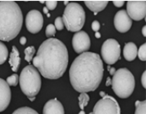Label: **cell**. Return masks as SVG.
I'll return each mask as SVG.
<instances>
[{"label":"cell","instance_id":"obj_1","mask_svg":"<svg viewBox=\"0 0 146 114\" xmlns=\"http://www.w3.org/2000/svg\"><path fill=\"white\" fill-rule=\"evenodd\" d=\"M104 67L100 55L85 52L73 61L69 70L70 82L79 93H88L97 89L103 78Z\"/></svg>","mask_w":146,"mask_h":114},{"label":"cell","instance_id":"obj_2","mask_svg":"<svg viewBox=\"0 0 146 114\" xmlns=\"http://www.w3.org/2000/svg\"><path fill=\"white\" fill-rule=\"evenodd\" d=\"M68 59V51L63 43L57 38H49L41 44L32 61L42 77L55 80L63 76Z\"/></svg>","mask_w":146,"mask_h":114},{"label":"cell","instance_id":"obj_3","mask_svg":"<svg viewBox=\"0 0 146 114\" xmlns=\"http://www.w3.org/2000/svg\"><path fill=\"white\" fill-rule=\"evenodd\" d=\"M21 9L14 1H0V40L9 42L15 38L23 26Z\"/></svg>","mask_w":146,"mask_h":114},{"label":"cell","instance_id":"obj_4","mask_svg":"<svg viewBox=\"0 0 146 114\" xmlns=\"http://www.w3.org/2000/svg\"><path fill=\"white\" fill-rule=\"evenodd\" d=\"M111 86L115 93L120 98H127L134 92L135 81L131 72L127 68L115 71L111 79Z\"/></svg>","mask_w":146,"mask_h":114},{"label":"cell","instance_id":"obj_5","mask_svg":"<svg viewBox=\"0 0 146 114\" xmlns=\"http://www.w3.org/2000/svg\"><path fill=\"white\" fill-rule=\"evenodd\" d=\"M22 92L27 97H34L40 92L42 80L39 72L33 65H27L21 72L19 81Z\"/></svg>","mask_w":146,"mask_h":114},{"label":"cell","instance_id":"obj_6","mask_svg":"<svg viewBox=\"0 0 146 114\" xmlns=\"http://www.w3.org/2000/svg\"><path fill=\"white\" fill-rule=\"evenodd\" d=\"M62 21L64 26L70 32H79L83 28L86 13L82 5L77 3H69L64 10Z\"/></svg>","mask_w":146,"mask_h":114},{"label":"cell","instance_id":"obj_7","mask_svg":"<svg viewBox=\"0 0 146 114\" xmlns=\"http://www.w3.org/2000/svg\"><path fill=\"white\" fill-rule=\"evenodd\" d=\"M101 56L107 64L111 65L115 63L120 58L119 43L113 38L106 40L101 47Z\"/></svg>","mask_w":146,"mask_h":114},{"label":"cell","instance_id":"obj_8","mask_svg":"<svg viewBox=\"0 0 146 114\" xmlns=\"http://www.w3.org/2000/svg\"><path fill=\"white\" fill-rule=\"evenodd\" d=\"M92 113L120 114V107L118 102L113 97L106 94L96 103Z\"/></svg>","mask_w":146,"mask_h":114},{"label":"cell","instance_id":"obj_9","mask_svg":"<svg viewBox=\"0 0 146 114\" xmlns=\"http://www.w3.org/2000/svg\"><path fill=\"white\" fill-rule=\"evenodd\" d=\"M126 13L129 17L133 20H142L146 15V2L144 0L128 1Z\"/></svg>","mask_w":146,"mask_h":114},{"label":"cell","instance_id":"obj_10","mask_svg":"<svg viewBox=\"0 0 146 114\" xmlns=\"http://www.w3.org/2000/svg\"><path fill=\"white\" fill-rule=\"evenodd\" d=\"M43 26V17L38 10H31L26 16V28L32 33H38Z\"/></svg>","mask_w":146,"mask_h":114},{"label":"cell","instance_id":"obj_11","mask_svg":"<svg viewBox=\"0 0 146 114\" xmlns=\"http://www.w3.org/2000/svg\"><path fill=\"white\" fill-rule=\"evenodd\" d=\"M72 47L75 52L80 54L87 52L91 47V39L89 35L84 31L77 32L72 38Z\"/></svg>","mask_w":146,"mask_h":114},{"label":"cell","instance_id":"obj_12","mask_svg":"<svg viewBox=\"0 0 146 114\" xmlns=\"http://www.w3.org/2000/svg\"><path fill=\"white\" fill-rule=\"evenodd\" d=\"M115 28L119 33H126L132 26V20L129 17L126 10H119L114 19Z\"/></svg>","mask_w":146,"mask_h":114},{"label":"cell","instance_id":"obj_13","mask_svg":"<svg viewBox=\"0 0 146 114\" xmlns=\"http://www.w3.org/2000/svg\"><path fill=\"white\" fill-rule=\"evenodd\" d=\"M11 101V90L5 80L0 78V112L4 111Z\"/></svg>","mask_w":146,"mask_h":114},{"label":"cell","instance_id":"obj_14","mask_svg":"<svg viewBox=\"0 0 146 114\" xmlns=\"http://www.w3.org/2000/svg\"><path fill=\"white\" fill-rule=\"evenodd\" d=\"M43 114H65L63 106L56 98L51 99L44 105Z\"/></svg>","mask_w":146,"mask_h":114},{"label":"cell","instance_id":"obj_15","mask_svg":"<svg viewBox=\"0 0 146 114\" xmlns=\"http://www.w3.org/2000/svg\"><path fill=\"white\" fill-rule=\"evenodd\" d=\"M137 49L136 45L134 43H125V47H124V50H123V54H124V57L126 59V61L131 62L133 60L135 59L137 57Z\"/></svg>","mask_w":146,"mask_h":114},{"label":"cell","instance_id":"obj_16","mask_svg":"<svg viewBox=\"0 0 146 114\" xmlns=\"http://www.w3.org/2000/svg\"><path fill=\"white\" fill-rule=\"evenodd\" d=\"M9 63L13 72H17L21 63V58L19 56V52L16 46H13L12 52L9 56Z\"/></svg>","mask_w":146,"mask_h":114},{"label":"cell","instance_id":"obj_17","mask_svg":"<svg viewBox=\"0 0 146 114\" xmlns=\"http://www.w3.org/2000/svg\"><path fill=\"white\" fill-rule=\"evenodd\" d=\"M84 3L89 9L94 12V13L104 10L108 4V1H85Z\"/></svg>","mask_w":146,"mask_h":114},{"label":"cell","instance_id":"obj_18","mask_svg":"<svg viewBox=\"0 0 146 114\" xmlns=\"http://www.w3.org/2000/svg\"><path fill=\"white\" fill-rule=\"evenodd\" d=\"M9 54V50L5 44L0 42V65L3 64L7 61Z\"/></svg>","mask_w":146,"mask_h":114},{"label":"cell","instance_id":"obj_19","mask_svg":"<svg viewBox=\"0 0 146 114\" xmlns=\"http://www.w3.org/2000/svg\"><path fill=\"white\" fill-rule=\"evenodd\" d=\"M78 100H79V106L81 109L84 110V108L87 106L90 101V97L88 96V94H86V93H82L78 97Z\"/></svg>","mask_w":146,"mask_h":114},{"label":"cell","instance_id":"obj_20","mask_svg":"<svg viewBox=\"0 0 146 114\" xmlns=\"http://www.w3.org/2000/svg\"><path fill=\"white\" fill-rule=\"evenodd\" d=\"M135 114H146V101L135 102Z\"/></svg>","mask_w":146,"mask_h":114},{"label":"cell","instance_id":"obj_21","mask_svg":"<svg viewBox=\"0 0 146 114\" xmlns=\"http://www.w3.org/2000/svg\"><path fill=\"white\" fill-rule=\"evenodd\" d=\"M12 114H38L37 112L35 110H33L31 107H19L17 110H15Z\"/></svg>","mask_w":146,"mask_h":114},{"label":"cell","instance_id":"obj_22","mask_svg":"<svg viewBox=\"0 0 146 114\" xmlns=\"http://www.w3.org/2000/svg\"><path fill=\"white\" fill-rule=\"evenodd\" d=\"M24 54H25V60L30 63L33 60V55L35 54V48L33 46H29L24 50Z\"/></svg>","mask_w":146,"mask_h":114},{"label":"cell","instance_id":"obj_23","mask_svg":"<svg viewBox=\"0 0 146 114\" xmlns=\"http://www.w3.org/2000/svg\"><path fill=\"white\" fill-rule=\"evenodd\" d=\"M18 81H19V77L18 74H13L12 76L7 77V83L9 84V86H12V87H16L18 85Z\"/></svg>","mask_w":146,"mask_h":114},{"label":"cell","instance_id":"obj_24","mask_svg":"<svg viewBox=\"0 0 146 114\" xmlns=\"http://www.w3.org/2000/svg\"><path fill=\"white\" fill-rule=\"evenodd\" d=\"M137 55L139 58L143 61V62H145L146 61V43H144L143 45L140 46L139 49L138 50L137 52Z\"/></svg>","mask_w":146,"mask_h":114},{"label":"cell","instance_id":"obj_25","mask_svg":"<svg viewBox=\"0 0 146 114\" xmlns=\"http://www.w3.org/2000/svg\"><path fill=\"white\" fill-rule=\"evenodd\" d=\"M56 34V29L53 24H48L46 29V36L48 38L53 37Z\"/></svg>","mask_w":146,"mask_h":114},{"label":"cell","instance_id":"obj_26","mask_svg":"<svg viewBox=\"0 0 146 114\" xmlns=\"http://www.w3.org/2000/svg\"><path fill=\"white\" fill-rule=\"evenodd\" d=\"M55 29L57 30H62L64 29V23L62 21V19L61 17H57L55 19Z\"/></svg>","mask_w":146,"mask_h":114},{"label":"cell","instance_id":"obj_27","mask_svg":"<svg viewBox=\"0 0 146 114\" xmlns=\"http://www.w3.org/2000/svg\"><path fill=\"white\" fill-rule=\"evenodd\" d=\"M46 9L49 10H53L56 9V5H57V1H46Z\"/></svg>","mask_w":146,"mask_h":114},{"label":"cell","instance_id":"obj_28","mask_svg":"<svg viewBox=\"0 0 146 114\" xmlns=\"http://www.w3.org/2000/svg\"><path fill=\"white\" fill-rule=\"evenodd\" d=\"M100 28V23L97 21V20H95V21H93V23H92V24H91V29L93 31H95V32H97Z\"/></svg>","mask_w":146,"mask_h":114},{"label":"cell","instance_id":"obj_29","mask_svg":"<svg viewBox=\"0 0 146 114\" xmlns=\"http://www.w3.org/2000/svg\"><path fill=\"white\" fill-rule=\"evenodd\" d=\"M113 4L115 7L119 8V7H122L125 4V1H123V0H120V1H113Z\"/></svg>","mask_w":146,"mask_h":114},{"label":"cell","instance_id":"obj_30","mask_svg":"<svg viewBox=\"0 0 146 114\" xmlns=\"http://www.w3.org/2000/svg\"><path fill=\"white\" fill-rule=\"evenodd\" d=\"M145 76H146V71H145L142 74V77H141V83L142 85L144 87V88H146V83H145Z\"/></svg>","mask_w":146,"mask_h":114},{"label":"cell","instance_id":"obj_31","mask_svg":"<svg viewBox=\"0 0 146 114\" xmlns=\"http://www.w3.org/2000/svg\"><path fill=\"white\" fill-rule=\"evenodd\" d=\"M107 69H108V71H109L110 74V75H112V76L115 74V71H116L115 67H111L110 66L107 67Z\"/></svg>","mask_w":146,"mask_h":114},{"label":"cell","instance_id":"obj_32","mask_svg":"<svg viewBox=\"0 0 146 114\" xmlns=\"http://www.w3.org/2000/svg\"><path fill=\"white\" fill-rule=\"evenodd\" d=\"M20 43L22 44V45H24L25 43H26V42H27V38H25V37H22V38H20Z\"/></svg>","mask_w":146,"mask_h":114},{"label":"cell","instance_id":"obj_33","mask_svg":"<svg viewBox=\"0 0 146 114\" xmlns=\"http://www.w3.org/2000/svg\"><path fill=\"white\" fill-rule=\"evenodd\" d=\"M106 87H109V86L111 85V78L110 77H107V81L106 83Z\"/></svg>","mask_w":146,"mask_h":114},{"label":"cell","instance_id":"obj_34","mask_svg":"<svg viewBox=\"0 0 146 114\" xmlns=\"http://www.w3.org/2000/svg\"><path fill=\"white\" fill-rule=\"evenodd\" d=\"M142 33H143V36H144V37H146V26H144V27H143Z\"/></svg>","mask_w":146,"mask_h":114},{"label":"cell","instance_id":"obj_35","mask_svg":"<svg viewBox=\"0 0 146 114\" xmlns=\"http://www.w3.org/2000/svg\"><path fill=\"white\" fill-rule=\"evenodd\" d=\"M95 36H96V38H100V34L99 33H98V32H96V35H95Z\"/></svg>","mask_w":146,"mask_h":114},{"label":"cell","instance_id":"obj_36","mask_svg":"<svg viewBox=\"0 0 146 114\" xmlns=\"http://www.w3.org/2000/svg\"><path fill=\"white\" fill-rule=\"evenodd\" d=\"M100 95L103 97H105V96H106V93H105V92H103V91H101V92H100Z\"/></svg>","mask_w":146,"mask_h":114},{"label":"cell","instance_id":"obj_37","mask_svg":"<svg viewBox=\"0 0 146 114\" xmlns=\"http://www.w3.org/2000/svg\"><path fill=\"white\" fill-rule=\"evenodd\" d=\"M43 12H44V13H46L47 14V12H48V9H46V8H43Z\"/></svg>","mask_w":146,"mask_h":114},{"label":"cell","instance_id":"obj_38","mask_svg":"<svg viewBox=\"0 0 146 114\" xmlns=\"http://www.w3.org/2000/svg\"><path fill=\"white\" fill-rule=\"evenodd\" d=\"M35 97H29V100L33 102V101H34V100H35Z\"/></svg>","mask_w":146,"mask_h":114},{"label":"cell","instance_id":"obj_39","mask_svg":"<svg viewBox=\"0 0 146 114\" xmlns=\"http://www.w3.org/2000/svg\"><path fill=\"white\" fill-rule=\"evenodd\" d=\"M68 3H69V2H68V1H65V2H64V4H65V5H67Z\"/></svg>","mask_w":146,"mask_h":114},{"label":"cell","instance_id":"obj_40","mask_svg":"<svg viewBox=\"0 0 146 114\" xmlns=\"http://www.w3.org/2000/svg\"><path fill=\"white\" fill-rule=\"evenodd\" d=\"M78 114H86V113H85L84 110H82V112H80V113H78Z\"/></svg>","mask_w":146,"mask_h":114},{"label":"cell","instance_id":"obj_41","mask_svg":"<svg viewBox=\"0 0 146 114\" xmlns=\"http://www.w3.org/2000/svg\"><path fill=\"white\" fill-rule=\"evenodd\" d=\"M89 114H93V113H89Z\"/></svg>","mask_w":146,"mask_h":114}]
</instances>
